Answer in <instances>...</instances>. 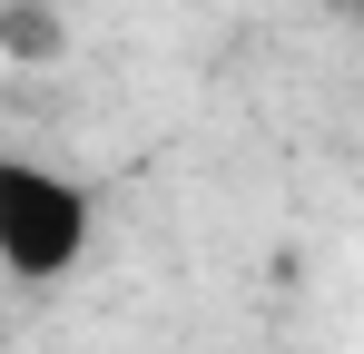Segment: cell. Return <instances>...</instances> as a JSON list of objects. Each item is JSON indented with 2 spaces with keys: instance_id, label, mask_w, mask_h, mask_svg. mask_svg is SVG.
I'll use <instances>...</instances> for the list:
<instances>
[{
  "instance_id": "cell-1",
  "label": "cell",
  "mask_w": 364,
  "mask_h": 354,
  "mask_svg": "<svg viewBox=\"0 0 364 354\" xmlns=\"http://www.w3.org/2000/svg\"><path fill=\"white\" fill-rule=\"evenodd\" d=\"M99 256V187L40 148H0V276L30 295L89 276Z\"/></svg>"
},
{
  "instance_id": "cell-2",
  "label": "cell",
  "mask_w": 364,
  "mask_h": 354,
  "mask_svg": "<svg viewBox=\"0 0 364 354\" xmlns=\"http://www.w3.org/2000/svg\"><path fill=\"white\" fill-rule=\"evenodd\" d=\"M60 50H69L60 0H0V59H60Z\"/></svg>"
}]
</instances>
